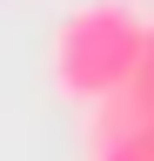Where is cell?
<instances>
[{"mask_svg": "<svg viewBox=\"0 0 154 161\" xmlns=\"http://www.w3.org/2000/svg\"><path fill=\"white\" fill-rule=\"evenodd\" d=\"M147 20L121 7V0H94V7L67 14L61 34H54V74L74 101H107L134 80V60H141Z\"/></svg>", "mask_w": 154, "mask_h": 161, "instance_id": "6da1fadb", "label": "cell"}]
</instances>
